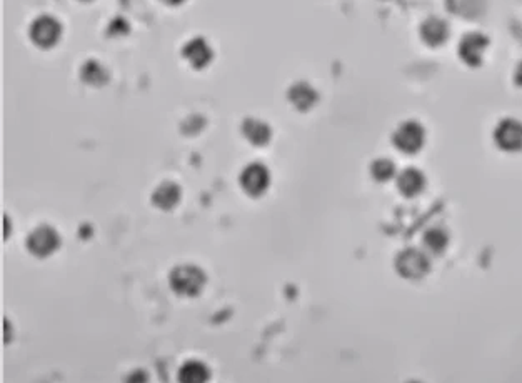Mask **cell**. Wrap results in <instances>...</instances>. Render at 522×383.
<instances>
[{"label": "cell", "mask_w": 522, "mask_h": 383, "mask_svg": "<svg viewBox=\"0 0 522 383\" xmlns=\"http://www.w3.org/2000/svg\"><path fill=\"white\" fill-rule=\"evenodd\" d=\"M206 274L195 265H179L171 272V289L180 297H195L206 287Z\"/></svg>", "instance_id": "cell-1"}, {"label": "cell", "mask_w": 522, "mask_h": 383, "mask_svg": "<svg viewBox=\"0 0 522 383\" xmlns=\"http://www.w3.org/2000/svg\"><path fill=\"white\" fill-rule=\"evenodd\" d=\"M25 247L37 259H45L60 247V235L51 225H40L29 233Z\"/></svg>", "instance_id": "cell-2"}, {"label": "cell", "mask_w": 522, "mask_h": 383, "mask_svg": "<svg viewBox=\"0 0 522 383\" xmlns=\"http://www.w3.org/2000/svg\"><path fill=\"white\" fill-rule=\"evenodd\" d=\"M30 40L40 49H52L62 36V25L52 15H40L30 25Z\"/></svg>", "instance_id": "cell-3"}, {"label": "cell", "mask_w": 522, "mask_h": 383, "mask_svg": "<svg viewBox=\"0 0 522 383\" xmlns=\"http://www.w3.org/2000/svg\"><path fill=\"white\" fill-rule=\"evenodd\" d=\"M240 189H243L249 197H260L264 195L271 185V172L262 163H249L247 167L240 172L239 177Z\"/></svg>", "instance_id": "cell-4"}, {"label": "cell", "mask_w": 522, "mask_h": 383, "mask_svg": "<svg viewBox=\"0 0 522 383\" xmlns=\"http://www.w3.org/2000/svg\"><path fill=\"white\" fill-rule=\"evenodd\" d=\"M422 142H424V130L416 122H406L394 133L395 147L406 153L419 150Z\"/></svg>", "instance_id": "cell-5"}, {"label": "cell", "mask_w": 522, "mask_h": 383, "mask_svg": "<svg viewBox=\"0 0 522 383\" xmlns=\"http://www.w3.org/2000/svg\"><path fill=\"white\" fill-rule=\"evenodd\" d=\"M182 57L195 70H202L212 60V49L202 37H195L187 42L182 49Z\"/></svg>", "instance_id": "cell-6"}, {"label": "cell", "mask_w": 522, "mask_h": 383, "mask_svg": "<svg viewBox=\"0 0 522 383\" xmlns=\"http://www.w3.org/2000/svg\"><path fill=\"white\" fill-rule=\"evenodd\" d=\"M496 142L506 150L522 148V124L512 118L501 122L496 129Z\"/></svg>", "instance_id": "cell-7"}, {"label": "cell", "mask_w": 522, "mask_h": 383, "mask_svg": "<svg viewBox=\"0 0 522 383\" xmlns=\"http://www.w3.org/2000/svg\"><path fill=\"white\" fill-rule=\"evenodd\" d=\"M487 47V38L481 34H469L462 38L459 45V53L460 59L469 65H479L481 64L482 55Z\"/></svg>", "instance_id": "cell-8"}, {"label": "cell", "mask_w": 522, "mask_h": 383, "mask_svg": "<svg viewBox=\"0 0 522 383\" xmlns=\"http://www.w3.org/2000/svg\"><path fill=\"white\" fill-rule=\"evenodd\" d=\"M240 132L245 137L249 144L256 145V147H266L272 139V130L264 120L259 118H245L243 122Z\"/></svg>", "instance_id": "cell-9"}, {"label": "cell", "mask_w": 522, "mask_h": 383, "mask_svg": "<svg viewBox=\"0 0 522 383\" xmlns=\"http://www.w3.org/2000/svg\"><path fill=\"white\" fill-rule=\"evenodd\" d=\"M180 187L174 182H164L153 190L152 204L160 210H172L180 202Z\"/></svg>", "instance_id": "cell-10"}, {"label": "cell", "mask_w": 522, "mask_h": 383, "mask_svg": "<svg viewBox=\"0 0 522 383\" xmlns=\"http://www.w3.org/2000/svg\"><path fill=\"white\" fill-rule=\"evenodd\" d=\"M289 102L293 103L297 110L304 112L309 110L314 103L317 102V92L312 89L307 82H299L289 89V95H287Z\"/></svg>", "instance_id": "cell-11"}, {"label": "cell", "mask_w": 522, "mask_h": 383, "mask_svg": "<svg viewBox=\"0 0 522 383\" xmlns=\"http://www.w3.org/2000/svg\"><path fill=\"white\" fill-rule=\"evenodd\" d=\"M449 36V30L446 22L440 21L437 17H431L424 22L421 27V37L422 40L425 42L431 47H436V45H440L444 40H446Z\"/></svg>", "instance_id": "cell-12"}, {"label": "cell", "mask_w": 522, "mask_h": 383, "mask_svg": "<svg viewBox=\"0 0 522 383\" xmlns=\"http://www.w3.org/2000/svg\"><path fill=\"white\" fill-rule=\"evenodd\" d=\"M179 383H207L210 378V371L206 363L199 360H189L179 369Z\"/></svg>", "instance_id": "cell-13"}, {"label": "cell", "mask_w": 522, "mask_h": 383, "mask_svg": "<svg viewBox=\"0 0 522 383\" xmlns=\"http://www.w3.org/2000/svg\"><path fill=\"white\" fill-rule=\"evenodd\" d=\"M422 187H424V179H422V175L417 170L408 168L399 177V189L402 190V194L416 195L417 192H421Z\"/></svg>", "instance_id": "cell-14"}, {"label": "cell", "mask_w": 522, "mask_h": 383, "mask_svg": "<svg viewBox=\"0 0 522 383\" xmlns=\"http://www.w3.org/2000/svg\"><path fill=\"white\" fill-rule=\"evenodd\" d=\"M80 77H82L84 82L89 83V85H102L107 80V74L105 70H103V67L101 64L94 62V60H90V62L84 65L82 70H80Z\"/></svg>", "instance_id": "cell-15"}, {"label": "cell", "mask_w": 522, "mask_h": 383, "mask_svg": "<svg viewBox=\"0 0 522 383\" xmlns=\"http://www.w3.org/2000/svg\"><path fill=\"white\" fill-rule=\"evenodd\" d=\"M447 7L458 15H475L479 10V0H447Z\"/></svg>", "instance_id": "cell-16"}, {"label": "cell", "mask_w": 522, "mask_h": 383, "mask_svg": "<svg viewBox=\"0 0 522 383\" xmlns=\"http://www.w3.org/2000/svg\"><path fill=\"white\" fill-rule=\"evenodd\" d=\"M372 175H374V179L377 180H389L390 177L394 175V166L393 162H389L387 159H381L377 160V162L372 163Z\"/></svg>", "instance_id": "cell-17"}, {"label": "cell", "mask_w": 522, "mask_h": 383, "mask_svg": "<svg viewBox=\"0 0 522 383\" xmlns=\"http://www.w3.org/2000/svg\"><path fill=\"white\" fill-rule=\"evenodd\" d=\"M164 3H167V5H179V3H182L184 0H162Z\"/></svg>", "instance_id": "cell-18"}]
</instances>
